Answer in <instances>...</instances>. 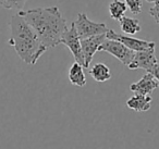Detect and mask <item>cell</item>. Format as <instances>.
Here are the masks:
<instances>
[{
	"instance_id": "14",
	"label": "cell",
	"mask_w": 159,
	"mask_h": 149,
	"mask_svg": "<svg viewBox=\"0 0 159 149\" xmlns=\"http://www.w3.org/2000/svg\"><path fill=\"white\" fill-rule=\"evenodd\" d=\"M126 9H128L126 5L122 0H113L112 2H110V5L108 7L110 18L117 21H120L123 18Z\"/></svg>"
},
{
	"instance_id": "7",
	"label": "cell",
	"mask_w": 159,
	"mask_h": 149,
	"mask_svg": "<svg viewBox=\"0 0 159 149\" xmlns=\"http://www.w3.org/2000/svg\"><path fill=\"white\" fill-rule=\"evenodd\" d=\"M157 63L158 61H157L156 55H155V47H152V48H148L143 51H136L128 68L130 70L143 69V70L147 71V73H149Z\"/></svg>"
},
{
	"instance_id": "12",
	"label": "cell",
	"mask_w": 159,
	"mask_h": 149,
	"mask_svg": "<svg viewBox=\"0 0 159 149\" xmlns=\"http://www.w3.org/2000/svg\"><path fill=\"white\" fill-rule=\"evenodd\" d=\"M92 77L98 83H105L111 79V72L110 69L106 65L105 63H96L92 66L89 70Z\"/></svg>"
},
{
	"instance_id": "9",
	"label": "cell",
	"mask_w": 159,
	"mask_h": 149,
	"mask_svg": "<svg viewBox=\"0 0 159 149\" xmlns=\"http://www.w3.org/2000/svg\"><path fill=\"white\" fill-rule=\"evenodd\" d=\"M159 87V83L150 73H146L136 83H133L130 86L131 92L144 96H150L156 88Z\"/></svg>"
},
{
	"instance_id": "4",
	"label": "cell",
	"mask_w": 159,
	"mask_h": 149,
	"mask_svg": "<svg viewBox=\"0 0 159 149\" xmlns=\"http://www.w3.org/2000/svg\"><path fill=\"white\" fill-rule=\"evenodd\" d=\"M98 51H105V52L110 53L111 56L117 58L123 65H126V66L131 63V61L133 60V57H134V53H135L134 51L129 49L128 47H125L120 42L112 40V39H107V38L102 44V46H100Z\"/></svg>"
},
{
	"instance_id": "1",
	"label": "cell",
	"mask_w": 159,
	"mask_h": 149,
	"mask_svg": "<svg viewBox=\"0 0 159 149\" xmlns=\"http://www.w3.org/2000/svg\"><path fill=\"white\" fill-rule=\"evenodd\" d=\"M37 34L46 49L61 44V38L68 29L66 20L58 7H40L18 12Z\"/></svg>"
},
{
	"instance_id": "5",
	"label": "cell",
	"mask_w": 159,
	"mask_h": 149,
	"mask_svg": "<svg viewBox=\"0 0 159 149\" xmlns=\"http://www.w3.org/2000/svg\"><path fill=\"white\" fill-rule=\"evenodd\" d=\"M61 44L66 45L71 51L73 58H74L75 62L84 68V58H83L82 53V47H81V39H80L77 32L75 29L74 24H71L70 27L66 29L64 34L62 35L61 38Z\"/></svg>"
},
{
	"instance_id": "18",
	"label": "cell",
	"mask_w": 159,
	"mask_h": 149,
	"mask_svg": "<svg viewBox=\"0 0 159 149\" xmlns=\"http://www.w3.org/2000/svg\"><path fill=\"white\" fill-rule=\"evenodd\" d=\"M149 73L157 79V81H158V83H159V63H157L156 65L152 69V71H150Z\"/></svg>"
},
{
	"instance_id": "6",
	"label": "cell",
	"mask_w": 159,
	"mask_h": 149,
	"mask_svg": "<svg viewBox=\"0 0 159 149\" xmlns=\"http://www.w3.org/2000/svg\"><path fill=\"white\" fill-rule=\"evenodd\" d=\"M106 38L107 39H112L120 42L121 44H123L125 47H128L129 49L133 50L134 52L136 51H143L146 50L148 48H152L156 47V44L154 42H148V40H142L139 38L130 37V36L122 35V34H117L113 29H109L106 33Z\"/></svg>"
},
{
	"instance_id": "15",
	"label": "cell",
	"mask_w": 159,
	"mask_h": 149,
	"mask_svg": "<svg viewBox=\"0 0 159 149\" xmlns=\"http://www.w3.org/2000/svg\"><path fill=\"white\" fill-rule=\"evenodd\" d=\"M27 0H0V6L8 10H20L25 6Z\"/></svg>"
},
{
	"instance_id": "10",
	"label": "cell",
	"mask_w": 159,
	"mask_h": 149,
	"mask_svg": "<svg viewBox=\"0 0 159 149\" xmlns=\"http://www.w3.org/2000/svg\"><path fill=\"white\" fill-rule=\"evenodd\" d=\"M152 99L150 96H144V95H134L126 100L125 105L129 109L134 110L136 112H146L152 107Z\"/></svg>"
},
{
	"instance_id": "8",
	"label": "cell",
	"mask_w": 159,
	"mask_h": 149,
	"mask_svg": "<svg viewBox=\"0 0 159 149\" xmlns=\"http://www.w3.org/2000/svg\"><path fill=\"white\" fill-rule=\"evenodd\" d=\"M106 39V34L93 36V37L85 38L81 40V47H82V53L84 58V68H89L91 64L93 57L98 50H99L102 44Z\"/></svg>"
},
{
	"instance_id": "3",
	"label": "cell",
	"mask_w": 159,
	"mask_h": 149,
	"mask_svg": "<svg viewBox=\"0 0 159 149\" xmlns=\"http://www.w3.org/2000/svg\"><path fill=\"white\" fill-rule=\"evenodd\" d=\"M75 29L77 32L80 39H85V38L93 37V36L106 34L108 31V27L105 23H97L91 21L87 18L86 13H79L76 20L73 22Z\"/></svg>"
},
{
	"instance_id": "16",
	"label": "cell",
	"mask_w": 159,
	"mask_h": 149,
	"mask_svg": "<svg viewBox=\"0 0 159 149\" xmlns=\"http://www.w3.org/2000/svg\"><path fill=\"white\" fill-rule=\"evenodd\" d=\"M124 3L126 5V8L131 11V13L137 16L143 10L142 0H124Z\"/></svg>"
},
{
	"instance_id": "19",
	"label": "cell",
	"mask_w": 159,
	"mask_h": 149,
	"mask_svg": "<svg viewBox=\"0 0 159 149\" xmlns=\"http://www.w3.org/2000/svg\"><path fill=\"white\" fill-rule=\"evenodd\" d=\"M146 1H147V2H149V3H152V2H155L156 0H146Z\"/></svg>"
},
{
	"instance_id": "17",
	"label": "cell",
	"mask_w": 159,
	"mask_h": 149,
	"mask_svg": "<svg viewBox=\"0 0 159 149\" xmlns=\"http://www.w3.org/2000/svg\"><path fill=\"white\" fill-rule=\"evenodd\" d=\"M149 14L155 20V22L159 24V0H156L154 2V6L149 9Z\"/></svg>"
},
{
	"instance_id": "13",
	"label": "cell",
	"mask_w": 159,
	"mask_h": 149,
	"mask_svg": "<svg viewBox=\"0 0 159 149\" xmlns=\"http://www.w3.org/2000/svg\"><path fill=\"white\" fill-rule=\"evenodd\" d=\"M119 22H120L121 31L125 34L134 35V34L139 33L141 31V24H139V21L137 19L123 16Z\"/></svg>"
},
{
	"instance_id": "2",
	"label": "cell",
	"mask_w": 159,
	"mask_h": 149,
	"mask_svg": "<svg viewBox=\"0 0 159 149\" xmlns=\"http://www.w3.org/2000/svg\"><path fill=\"white\" fill-rule=\"evenodd\" d=\"M9 26L11 35L8 44L13 47L16 55L24 63L30 65L36 64L47 49L42 44L35 31L19 13L11 16Z\"/></svg>"
},
{
	"instance_id": "11",
	"label": "cell",
	"mask_w": 159,
	"mask_h": 149,
	"mask_svg": "<svg viewBox=\"0 0 159 149\" xmlns=\"http://www.w3.org/2000/svg\"><path fill=\"white\" fill-rule=\"evenodd\" d=\"M69 81L71 82V84L79 86V87H84L86 85V77H85L83 66L81 64L74 62L71 65L69 70Z\"/></svg>"
}]
</instances>
